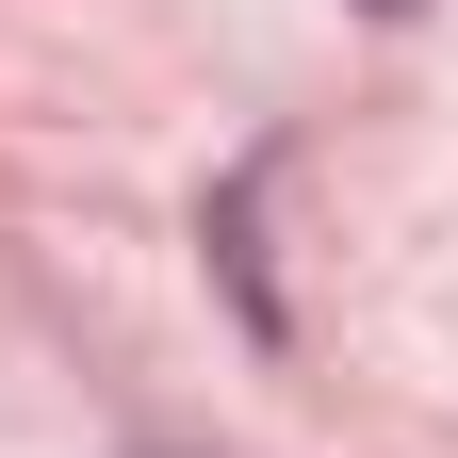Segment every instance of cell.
<instances>
[{
    "instance_id": "cell-1",
    "label": "cell",
    "mask_w": 458,
    "mask_h": 458,
    "mask_svg": "<svg viewBox=\"0 0 458 458\" xmlns=\"http://www.w3.org/2000/svg\"><path fill=\"white\" fill-rule=\"evenodd\" d=\"M377 17H393V0H377Z\"/></svg>"
}]
</instances>
